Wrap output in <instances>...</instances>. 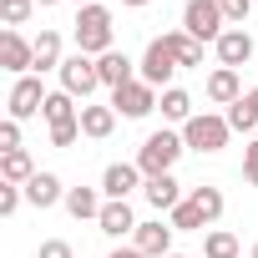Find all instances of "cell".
<instances>
[{"instance_id":"cell-26","label":"cell","mask_w":258,"mask_h":258,"mask_svg":"<svg viewBox=\"0 0 258 258\" xmlns=\"http://www.w3.org/2000/svg\"><path fill=\"white\" fill-rule=\"evenodd\" d=\"M167 46L182 66H203V41H192L187 31H167Z\"/></svg>"},{"instance_id":"cell-5","label":"cell","mask_w":258,"mask_h":258,"mask_svg":"<svg viewBox=\"0 0 258 258\" xmlns=\"http://www.w3.org/2000/svg\"><path fill=\"white\" fill-rule=\"evenodd\" d=\"M56 76H61V91H71V96H76L81 106H86V101H91V91L101 86L96 56H86V51H71V56L61 61V71H56Z\"/></svg>"},{"instance_id":"cell-42","label":"cell","mask_w":258,"mask_h":258,"mask_svg":"<svg viewBox=\"0 0 258 258\" xmlns=\"http://www.w3.org/2000/svg\"><path fill=\"white\" fill-rule=\"evenodd\" d=\"M253 6H258V0H253Z\"/></svg>"},{"instance_id":"cell-15","label":"cell","mask_w":258,"mask_h":258,"mask_svg":"<svg viewBox=\"0 0 258 258\" xmlns=\"http://www.w3.org/2000/svg\"><path fill=\"white\" fill-rule=\"evenodd\" d=\"M142 198H147V208H157V213H172V208L182 203V182H177L172 172H162V177H147V182H142Z\"/></svg>"},{"instance_id":"cell-8","label":"cell","mask_w":258,"mask_h":258,"mask_svg":"<svg viewBox=\"0 0 258 258\" xmlns=\"http://www.w3.org/2000/svg\"><path fill=\"white\" fill-rule=\"evenodd\" d=\"M46 96H51V91L41 86V76H36V71H31V76H16V86H11V101H6V106H11V121H26V116H36V111L46 106Z\"/></svg>"},{"instance_id":"cell-2","label":"cell","mask_w":258,"mask_h":258,"mask_svg":"<svg viewBox=\"0 0 258 258\" xmlns=\"http://www.w3.org/2000/svg\"><path fill=\"white\" fill-rule=\"evenodd\" d=\"M76 51H86V56H106V51H116V46H111V11L101 6V0L76 11Z\"/></svg>"},{"instance_id":"cell-4","label":"cell","mask_w":258,"mask_h":258,"mask_svg":"<svg viewBox=\"0 0 258 258\" xmlns=\"http://www.w3.org/2000/svg\"><path fill=\"white\" fill-rule=\"evenodd\" d=\"M177 71H182V61L172 56V46H167V36H152V41H147V51H142V61H137V76H142L147 86H157V91H167Z\"/></svg>"},{"instance_id":"cell-21","label":"cell","mask_w":258,"mask_h":258,"mask_svg":"<svg viewBox=\"0 0 258 258\" xmlns=\"http://www.w3.org/2000/svg\"><path fill=\"white\" fill-rule=\"evenodd\" d=\"M31 177H36V162H31V152H0V182L26 187Z\"/></svg>"},{"instance_id":"cell-7","label":"cell","mask_w":258,"mask_h":258,"mask_svg":"<svg viewBox=\"0 0 258 258\" xmlns=\"http://www.w3.org/2000/svg\"><path fill=\"white\" fill-rule=\"evenodd\" d=\"M157 101H162V96H157V86H147L142 76L111 91V106H116V116H132V121H137V116H147V111H157Z\"/></svg>"},{"instance_id":"cell-31","label":"cell","mask_w":258,"mask_h":258,"mask_svg":"<svg viewBox=\"0 0 258 258\" xmlns=\"http://www.w3.org/2000/svg\"><path fill=\"white\" fill-rule=\"evenodd\" d=\"M0 152H26L21 147V121H11V116L0 121Z\"/></svg>"},{"instance_id":"cell-10","label":"cell","mask_w":258,"mask_h":258,"mask_svg":"<svg viewBox=\"0 0 258 258\" xmlns=\"http://www.w3.org/2000/svg\"><path fill=\"white\" fill-rule=\"evenodd\" d=\"M142 182H147V177H142L137 162H111V167L101 172V198H106V203H126Z\"/></svg>"},{"instance_id":"cell-12","label":"cell","mask_w":258,"mask_h":258,"mask_svg":"<svg viewBox=\"0 0 258 258\" xmlns=\"http://www.w3.org/2000/svg\"><path fill=\"white\" fill-rule=\"evenodd\" d=\"M172 238H177V228H172V223H162V218L137 223V233H132V243H137L147 258H167V253H172Z\"/></svg>"},{"instance_id":"cell-40","label":"cell","mask_w":258,"mask_h":258,"mask_svg":"<svg viewBox=\"0 0 258 258\" xmlns=\"http://www.w3.org/2000/svg\"><path fill=\"white\" fill-rule=\"evenodd\" d=\"M167 258H187V253H167Z\"/></svg>"},{"instance_id":"cell-41","label":"cell","mask_w":258,"mask_h":258,"mask_svg":"<svg viewBox=\"0 0 258 258\" xmlns=\"http://www.w3.org/2000/svg\"><path fill=\"white\" fill-rule=\"evenodd\" d=\"M248 258H258V243H253V253H248Z\"/></svg>"},{"instance_id":"cell-34","label":"cell","mask_w":258,"mask_h":258,"mask_svg":"<svg viewBox=\"0 0 258 258\" xmlns=\"http://www.w3.org/2000/svg\"><path fill=\"white\" fill-rule=\"evenodd\" d=\"M243 177H248V182L258 187V137H253V142L243 147Z\"/></svg>"},{"instance_id":"cell-22","label":"cell","mask_w":258,"mask_h":258,"mask_svg":"<svg viewBox=\"0 0 258 258\" xmlns=\"http://www.w3.org/2000/svg\"><path fill=\"white\" fill-rule=\"evenodd\" d=\"M61 31H41L36 36V76H46V71H61Z\"/></svg>"},{"instance_id":"cell-9","label":"cell","mask_w":258,"mask_h":258,"mask_svg":"<svg viewBox=\"0 0 258 258\" xmlns=\"http://www.w3.org/2000/svg\"><path fill=\"white\" fill-rule=\"evenodd\" d=\"M0 66L11 76H31L36 71V41H26L21 31H0Z\"/></svg>"},{"instance_id":"cell-11","label":"cell","mask_w":258,"mask_h":258,"mask_svg":"<svg viewBox=\"0 0 258 258\" xmlns=\"http://www.w3.org/2000/svg\"><path fill=\"white\" fill-rule=\"evenodd\" d=\"M218 66H228V71H238V66H248L253 61V36L243 31V26H228L223 36H218Z\"/></svg>"},{"instance_id":"cell-1","label":"cell","mask_w":258,"mask_h":258,"mask_svg":"<svg viewBox=\"0 0 258 258\" xmlns=\"http://www.w3.org/2000/svg\"><path fill=\"white\" fill-rule=\"evenodd\" d=\"M187 152V142H182V132H152L142 147H137V167H142V177H162V172H172L177 167V157Z\"/></svg>"},{"instance_id":"cell-13","label":"cell","mask_w":258,"mask_h":258,"mask_svg":"<svg viewBox=\"0 0 258 258\" xmlns=\"http://www.w3.org/2000/svg\"><path fill=\"white\" fill-rule=\"evenodd\" d=\"M96 71H101V86H106V91H116V86H126V81H137V61L126 56V51H106V56H96Z\"/></svg>"},{"instance_id":"cell-32","label":"cell","mask_w":258,"mask_h":258,"mask_svg":"<svg viewBox=\"0 0 258 258\" xmlns=\"http://www.w3.org/2000/svg\"><path fill=\"white\" fill-rule=\"evenodd\" d=\"M81 137V116L76 121H61V126H51V147H71Z\"/></svg>"},{"instance_id":"cell-38","label":"cell","mask_w":258,"mask_h":258,"mask_svg":"<svg viewBox=\"0 0 258 258\" xmlns=\"http://www.w3.org/2000/svg\"><path fill=\"white\" fill-rule=\"evenodd\" d=\"M81 6H96V0H76V11H81Z\"/></svg>"},{"instance_id":"cell-17","label":"cell","mask_w":258,"mask_h":258,"mask_svg":"<svg viewBox=\"0 0 258 258\" xmlns=\"http://www.w3.org/2000/svg\"><path fill=\"white\" fill-rule=\"evenodd\" d=\"M96 228H101L106 238H116V243L132 238V233H137V213H132V203H106L101 218H96Z\"/></svg>"},{"instance_id":"cell-24","label":"cell","mask_w":258,"mask_h":258,"mask_svg":"<svg viewBox=\"0 0 258 258\" xmlns=\"http://www.w3.org/2000/svg\"><path fill=\"white\" fill-rule=\"evenodd\" d=\"M41 116H46L51 126H61V121H76V116H81V106H76V96H71V91H61V86H56V91L46 96Z\"/></svg>"},{"instance_id":"cell-29","label":"cell","mask_w":258,"mask_h":258,"mask_svg":"<svg viewBox=\"0 0 258 258\" xmlns=\"http://www.w3.org/2000/svg\"><path fill=\"white\" fill-rule=\"evenodd\" d=\"M26 203V187H11V182H0V218H16Z\"/></svg>"},{"instance_id":"cell-18","label":"cell","mask_w":258,"mask_h":258,"mask_svg":"<svg viewBox=\"0 0 258 258\" xmlns=\"http://www.w3.org/2000/svg\"><path fill=\"white\" fill-rule=\"evenodd\" d=\"M101 208H106V198H101V187H66V213L76 218V223H96L101 218Z\"/></svg>"},{"instance_id":"cell-23","label":"cell","mask_w":258,"mask_h":258,"mask_svg":"<svg viewBox=\"0 0 258 258\" xmlns=\"http://www.w3.org/2000/svg\"><path fill=\"white\" fill-rule=\"evenodd\" d=\"M157 111H162L167 121H177V126H187V121L198 116V111H192V96H187L182 86H167V91H162V101H157Z\"/></svg>"},{"instance_id":"cell-25","label":"cell","mask_w":258,"mask_h":258,"mask_svg":"<svg viewBox=\"0 0 258 258\" xmlns=\"http://www.w3.org/2000/svg\"><path fill=\"white\" fill-rule=\"evenodd\" d=\"M243 248H238V238L228 233V228H208V238H203V258H238Z\"/></svg>"},{"instance_id":"cell-33","label":"cell","mask_w":258,"mask_h":258,"mask_svg":"<svg viewBox=\"0 0 258 258\" xmlns=\"http://www.w3.org/2000/svg\"><path fill=\"white\" fill-rule=\"evenodd\" d=\"M36 258H76V248H71L66 238H46V243L36 248Z\"/></svg>"},{"instance_id":"cell-35","label":"cell","mask_w":258,"mask_h":258,"mask_svg":"<svg viewBox=\"0 0 258 258\" xmlns=\"http://www.w3.org/2000/svg\"><path fill=\"white\" fill-rule=\"evenodd\" d=\"M111 258H147V253H142V248H137V243H126V248H121V243H116V248H111Z\"/></svg>"},{"instance_id":"cell-14","label":"cell","mask_w":258,"mask_h":258,"mask_svg":"<svg viewBox=\"0 0 258 258\" xmlns=\"http://www.w3.org/2000/svg\"><path fill=\"white\" fill-rule=\"evenodd\" d=\"M26 203H31L36 213H46V208L66 203V187H61V177H56V172H36V177L26 182Z\"/></svg>"},{"instance_id":"cell-20","label":"cell","mask_w":258,"mask_h":258,"mask_svg":"<svg viewBox=\"0 0 258 258\" xmlns=\"http://www.w3.org/2000/svg\"><path fill=\"white\" fill-rule=\"evenodd\" d=\"M187 203L198 208L203 228H213V223L223 218V208H228V203H223V187H208V182H203V187H192V192H187Z\"/></svg>"},{"instance_id":"cell-16","label":"cell","mask_w":258,"mask_h":258,"mask_svg":"<svg viewBox=\"0 0 258 258\" xmlns=\"http://www.w3.org/2000/svg\"><path fill=\"white\" fill-rule=\"evenodd\" d=\"M116 132V106L106 101V106H96V101H86L81 106V137H91V142H106Z\"/></svg>"},{"instance_id":"cell-36","label":"cell","mask_w":258,"mask_h":258,"mask_svg":"<svg viewBox=\"0 0 258 258\" xmlns=\"http://www.w3.org/2000/svg\"><path fill=\"white\" fill-rule=\"evenodd\" d=\"M243 101H248V106H253V116H258V86H253V91H243Z\"/></svg>"},{"instance_id":"cell-19","label":"cell","mask_w":258,"mask_h":258,"mask_svg":"<svg viewBox=\"0 0 258 258\" xmlns=\"http://www.w3.org/2000/svg\"><path fill=\"white\" fill-rule=\"evenodd\" d=\"M208 101H218V106H233V101H243V81H238V71H228V66H218L213 76H208Z\"/></svg>"},{"instance_id":"cell-3","label":"cell","mask_w":258,"mask_h":258,"mask_svg":"<svg viewBox=\"0 0 258 258\" xmlns=\"http://www.w3.org/2000/svg\"><path fill=\"white\" fill-rule=\"evenodd\" d=\"M228 137H233L228 116H213V111H198V116L182 126V142H187V152H203V157L223 152V147H228Z\"/></svg>"},{"instance_id":"cell-6","label":"cell","mask_w":258,"mask_h":258,"mask_svg":"<svg viewBox=\"0 0 258 258\" xmlns=\"http://www.w3.org/2000/svg\"><path fill=\"white\" fill-rule=\"evenodd\" d=\"M182 31L203 46H218V36L228 31L223 11H218V0H187V11H182Z\"/></svg>"},{"instance_id":"cell-27","label":"cell","mask_w":258,"mask_h":258,"mask_svg":"<svg viewBox=\"0 0 258 258\" xmlns=\"http://www.w3.org/2000/svg\"><path fill=\"white\" fill-rule=\"evenodd\" d=\"M223 116H228V126H233V132H243L248 142L258 137V116H253V106H248V101H233Z\"/></svg>"},{"instance_id":"cell-28","label":"cell","mask_w":258,"mask_h":258,"mask_svg":"<svg viewBox=\"0 0 258 258\" xmlns=\"http://www.w3.org/2000/svg\"><path fill=\"white\" fill-rule=\"evenodd\" d=\"M31 16H36V0H0V21H6V31H21Z\"/></svg>"},{"instance_id":"cell-30","label":"cell","mask_w":258,"mask_h":258,"mask_svg":"<svg viewBox=\"0 0 258 258\" xmlns=\"http://www.w3.org/2000/svg\"><path fill=\"white\" fill-rule=\"evenodd\" d=\"M218 11H223V21H228V26H243V21H248V11H253V0H218Z\"/></svg>"},{"instance_id":"cell-39","label":"cell","mask_w":258,"mask_h":258,"mask_svg":"<svg viewBox=\"0 0 258 258\" xmlns=\"http://www.w3.org/2000/svg\"><path fill=\"white\" fill-rule=\"evenodd\" d=\"M36 6H56V0H36Z\"/></svg>"},{"instance_id":"cell-37","label":"cell","mask_w":258,"mask_h":258,"mask_svg":"<svg viewBox=\"0 0 258 258\" xmlns=\"http://www.w3.org/2000/svg\"><path fill=\"white\" fill-rule=\"evenodd\" d=\"M121 6H132V11H142V6H147V0H121Z\"/></svg>"}]
</instances>
